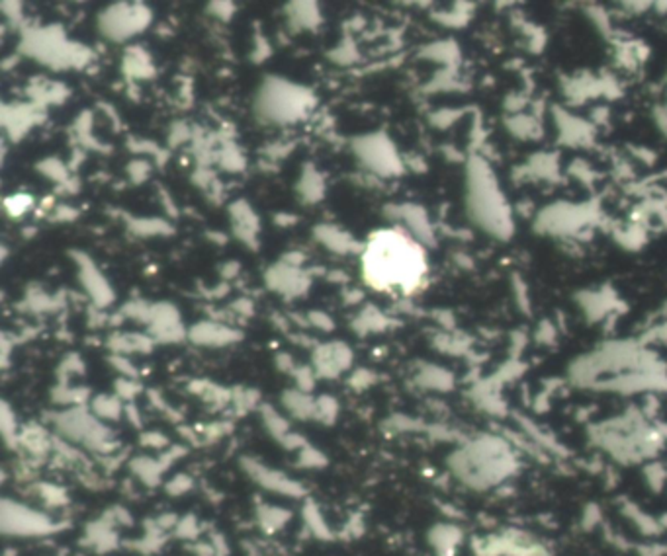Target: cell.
I'll use <instances>...</instances> for the list:
<instances>
[{
	"label": "cell",
	"mask_w": 667,
	"mask_h": 556,
	"mask_svg": "<svg viewBox=\"0 0 667 556\" xmlns=\"http://www.w3.org/2000/svg\"><path fill=\"white\" fill-rule=\"evenodd\" d=\"M368 286L382 293L416 295L429 279V256L423 244L402 227L372 233L360 256Z\"/></svg>",
	"instance_id": "cell-1"
}]
</instances>
